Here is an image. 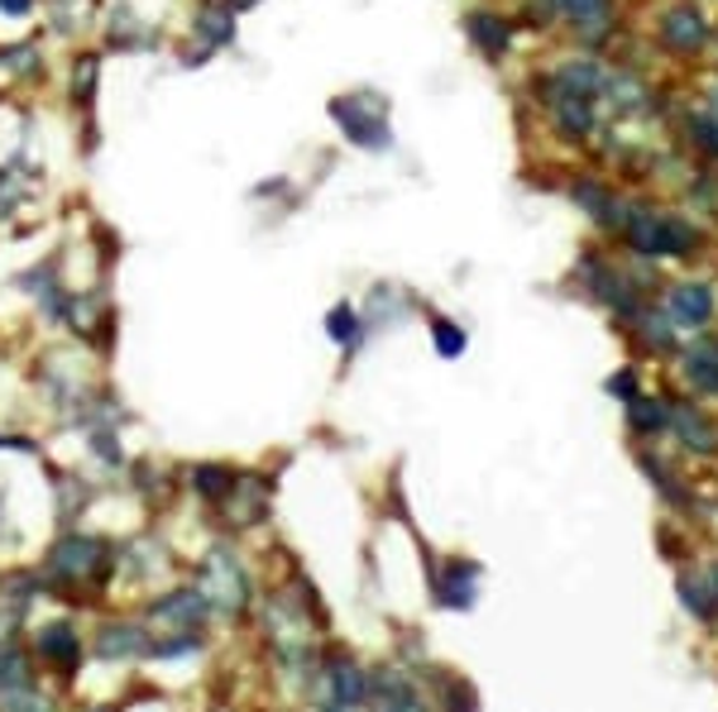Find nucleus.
<instances>
[{
    "mask_svg": "<svg viewBox=\"0 0 718 712\" xmlns=\"http://www.w3.org/2000/svg\"><path fill=\"white\" fill-rule=\"evenodd\" d=\"M115 545L120 541H110V535H101V531L63 527L49 541V550H43V560L34 570L49 593H67L63 603H82L115 584Z\"/></svg>",
    "mask_w": 718,
    "mask_h": 712,
    "instance_id": "1",
    "label": "nucleus"
},
{
    "mask_svg": "<svg viewBox=\"0 0 718 712\" xmlns=\"http://www.w3.org/2000/svg\"><path fill=\"white\" fill-rule=\"evenodd\" d=\"M192 584L201 588V598L211 603V613L221 621H250L258 607V584L240 555V545H230V541H215L201 550Z\"/></svg>",
    "mask_w": 718,
    "mask_h": 712,
    "instance_id": "2",
    "label": "nucleus"
},
{
    "mask_svg": "<svg viewBox=\"0 0 718 712\" xmlns=\"http://www.w3.org/2000/svg\"><path fill=\"white\" fill-rule=\"evenodd\" d=\"M307 699L316 703V712H359L369 703V670L340 650L321 656V670H316Z\"/></svg>",
    "mask_w": 718,
    "mask_h": 712,
    "instance_id": "3",
    "label": "nucleus"
},
{
    "mask_svg": "<svg viewBox=\"0 0 718 712\" xmlns=\"http://www.w3.org/2000/svg\"><path fill=\"white\" fill-rule=\"evenodd\" d=\"M24 646H29V656H34V665H43V670L57 679H77L82 660H86V631H82V621L67 613L39 621Z\"/></svg>",
    "mask_w": 718,
    "mask_h": 712,
    "instance_id": "4",
    "label": "nucleus"
},
{
    "mask_svg": "<svg viewBox=\"0 0 718 712\" xmlns=\"http://www.w3.org/2000/svg\"><path fill=\"white\" fill-rule=\"evenodd\" d=\"M149 641H154V631L139 613H115L92 627L86 656L96 665H139V660H149Z\"/></svg>",
    "mask_w": 718,
    "mask_h": 712,
    "instance_id": "5",
    "label": "nucleus"
},
{
    "mask_svg": "<svg viewBox=\"0 0 718 712\" xmlns=\"http://www.w3.org/2000/svg\"><path fill=\"white\" fill-rule=\"evenodd\" d=\"M139 617L149 621V631L154 636H163V631H207L215 613H211V603L201 598V588L187 578V584H172V588H158L149 603L139 607Z\"/></svg>",
    "mask_w": 718,
    "mask_h": 712,
    "instance_id": "6",
    "label": "nucleus"
},
{
    "mask_svg": "<svg viewBox=\"0 0 718 712\" xmlns=\"http://www.w3.org/2000/svg\"><path fill=\"white\" fill-rule=\"evenodd\" d=\"M168 570H172V550L158 531H139L115 545V578H120V584L154 588L168 578Z\"/></svg>",
    "mask_w": 718,
    "mask_h": 712,
    "instance_id": "7",
    "label": "nucleus"
},
{
    "mask_svg": "<svg viewBox=\"0 0 718 712\" xmlns=\"http://www.w3.org/2000/svg\"><path fill=\"white\" fill-rule=\"evenodd\" d=\"M268 502H273V488L264 474H235V488L225 492L215 517H221L230 531H254L268 521Z\"/></svg>",
    "mask_w": 718,
    "mask_h": 712,
    "instance_id": "8",
    "label": "nucleus"
},
{
    "mask_svg": "<svg viewBox=\"0 0 718 712\" xmlns=\"http://www.w3.org/2000/svg\"><path fill=\"white\" fill-rule=\"evenodd\" d=\"M627 235L642 254H685L695 244V230L671 221V215H632Z\"/></svg>",
    "mask_w": 718,
    "mask_h": 712,
    "instance_id": "9",
    "label": "nucleus"
},
{
    "mask_svg": "<svg viewBox=\"0 0 718 712\" xmlns=\"http://www.w3.org/2000/svg\"><path fill=\"white\" fill-rule=\"evenodd\" d=\"M365 708H373V712H426L416 679L402 674V670H373L369 674V703Z\"/></svg>",
    "mask_w": 718,
    "mask_h": 712,
    "instance_id": "10",
    "label": "nucleus"
},
{
    "mask_svg": "<svg viewBox=\"0 0 718 712\" xmlns=\"http://www.w3.org/2000/svg\"><path fill=\"white\" fill-rule=\"evenodd\" d=\"M49 598V588H43L39 570H24V564H10V570H0V607L14 613L20 621H29V613Z\"/></svg>",
    "mask_w": 718,
    "mask_h": 712,
    "instance_id": "11",
    "label": "nucleus"
},
{
    "mask_svg": "<svg viewBox=\"0 0 718 712\" xmlns=\"http://www.w3.org/2000/svg\"><path fill=\"white\" fill-rule=\"evenodd\" d=\"M235 474H240V469H230V464H225V459H197V464H192V469H187V474H182V478H187V483H182V488H187V492H192V498H197V502H207V507H211V512H215V507H221V502H225V492H230V488H235Z\"/></svg>",
    "mask_w": 718,
    "mask_h": 712,
    "instance_id": "12",
    "label": "nucleus"
},
{
    "mask_svg": "<svg viewBox=\"0 0 718 712\" xmlns=\"http://www.w3.org/2000/svg\"><path fill=\"white\" fill-rule=\"evenodd\" d=\"M96 498H101V483H92V478H82V474H63L53 483V512L63 527H77V521L92 512Z\"/></svg>",
    "mask_w": 718,
    "mask_h": 712,
    "instance_id": "13",
    "label": "nucleus"
},
{
    "mask_svg": "<svg viewBox=\"0 0 718 712\" xmlns=\"http://www.w3.org/2000/svg\"><path fill=\"white\" fill-rule=\"evenodd\" d=\"M661 39H666L675 53H695V49H704L709 29H704V14H699V10L675 6V10L666 14V24H661Z\"/></svg>",
    "mask_w": 718,
    "mask_h": 712,
    "instance_id": "14",
    "label": "nucleus"
},
{
    "mask_svg": "<svg viewBox=\"0 0 718 712\" xmlns=\"http://www.w3.org/2000/svg\"><path fill=\"white\" fill-rule=\"evenodd\" d=\"M474 584H479V564L460 560V564H451V570H445L436 593H441L445 607H460V613H469V607H474Z\"/></svg>",
    "mask_w": 718,
    "mask_h": 712,
    "instance_id": "15",
    "label": "nucleus"
},
{
    "mask_svg": "<svg viewBox=\"0 0 718 712\" xmlns=\"http://www.w3.org/2000/svg\"><path fill=\"white\" fill-rule=\"evenodd\" d=\"M671 316L680 326H704L714 316V297H709V287H675L671 293Z\"/></svg>",
    "mask_w": 718,
    "mask_h": 712,
    "instance_id": "16",
    "label": "nucleus"
},
{
    "mask_svg": "<svg viewBox=\"0 0 718 712\" xmlns=\"http://www.w3.org/2000/svg\"><path fill=\"white\" fill-rule=\"evenodd\" d=\"M0 712H63V703L53 699L49 684H29V689L0 693Z\"/></svg>",
    "mask_w": 718,
    "mask_h": 712,
    "instance_id": "17",
    "label": "nucleus"
},
{
    "mask_svg": "<svg viewBox=\"0 0 718 712\" xmlns=\"http://www.w3.org/2000/svg\"><path fill=\"white\" fill-rule=\"evenodd\" d=\"M689 378H695L699 387L718 392V344H695V350H689Z\"/></svg>",
    "mask_w": 718,
    "mask_h": 712,
    "instance_id": "18",
    "label": "nucleus"
},
{
    "mask_svg": "<svg viewBox=\"0 0 718 712\" xmlns=\"http://www.w3.org/2000/svg\"><path fill=\"white\" fill-rule=\"evenodd\" d=\"M556 120H560L566 135H584V129H589V100H584V92L560 96L556 100Z\"/></svg>",
    "mask_w": 718,
    "mask_h": 712,
    "instance_id": "19",
    "label": "nucleus"
},
{
    "mask_svg": "<svg viewBox=\"0 0 718 712\" xmlns=\"http://www.w3.org/2000/svg\"><path fill=\"white\" fill-rule=\"evenodd\" d=\"M675 431H680V435H685V440L695 445V449H714V445H718L714 426H709V421H704L699 412H680V416H675Z\"/></svg>",
    "mask_w": 718,
    "mask_h": 712,
    "instance_id": "20",
    "label": "nucleus"
},
{
    "mask_svg": "<svg viewBox=\"0 0 718 712\" xmlns=\"http://www.w3.org/2000/svg\"><path fill=\"white\" fill-rule=\"evenodd\" d=\"M326 336L336 340V344H355L359 340V316H355V307H330V316H326Z\"/></svg>",
    "mask_w": 718,
    "mask_h": 712,
    "instance_id": "21",
    "label": "nucleus"
},
{
    "mask_svg": "<svg viewBox=\"0 0 718 712\" xmlns=\"http://www.w3.org/2000/svg\"><path fill=\"white\" fill-rule=\"evenodd\" d=\"M431 336H436L441 359H460V354H465V330H460V326L436 321V326H431Z\"/></svg>",
    "mask_w": 718,
    "mask_h": 712,
    "instance_id": "22",
    "label": "nucleus"
},
{
    "mask_svg": "<svg viewBox=\"0 0 718 712\" xmlns=\"http://www.w3.org/2000/svg\"><path fill=\"white\" fill-rule=\"evenodd\" d=\"M560 10H566L570 20H580L584 29H599L603 24V0H560Z\"/></svg>",
    "mask_w": 718,
    "mask_h": 712,
    "instance_id": "23",
    "label": "nucleus"
},
{
    "mask_svg": "<svg viewBox=\"0 0 718 712\" xmlns=\"http://www.w3.org/2000/svg\"><path fill=\"white\" fill-rule=\"evenodd\" d=\"M632 426H637V431H661V426H666L661 402H632Z\"/></svg>",
    "mask_w": 718,
    "mask_h": 712,
    "instance_id": "24",
    "label": "nucleus"
},
{
    "mask_svg": "<svg viewBox=\"0 0 718 712\" xmlns=\"http://www.w3.org/2000/svg\"><path fill=\"white\" fill-rule=\"evenodd\" d=\"M474 34H479L488 49H503V39H508V29H503V20H498V29H488V20L479 14V20H474Z\"/></svg>",
    "mask_w": 718,
    "mask_h": 712,
    "instance_id": "25",
    "label": "nucleus"
},
{
    "mask_svg": "<svg viewBox=\"0 0 718 712\" xmlns=\"http://www.w3.org/2000/svg\"><path fill=\"white\" fill-rule=\"evenodd\" d=\"M695 135H699V144H704V149H709V153H718V125L709 120V115H699V120H695Z\"/></svg>",
    "mask_w": 718,
    "mask_h": 712,
    "instance_id": "26",
    "label": "nucleus"
},
{
    "mask_svg": "<svg viewBox=\"0 0 718 712\" xmlns=\"http://www.w3.org/2000/svg\"><path fill=\"white\" fill-rule=\"evenodd\" d=\"M680 593H685V607H695L699 617H709V603H704V588L699 584H680Z\"/></svg>",
    "mask_w": 718,
    "mask_h": 712,
    "instance_id": "27",
    "label": "nucleus"
},
{
    "mask_svg": "<svg viewBox=\"0 0 718 712\" xmlns=\"http://www.w3.org/2000/svg\"><path fill=\"white\" fill-rule=\"evenodd\" d=\"M6 6H10V10H24V6H29V0H6Z\"/></svg>",
    "mask_w": 718,
    "mask_h": 712,
    "instance_id": "28",
    "label": "nucleus"
},
{
    "mask_svg": "<svg viewBox=\"0 0 718 712\" xmlns=\"http://www.w3.org/2000/svg\"><path fill=\"white\" fill-rule=\"evenodd\" d=\"M10 646H14V641H10ZM10 646H0V670H6V650H10Z\"/></svg>",
    "mask_w": 718,
    "mask_h": 712,
    "instance_id": "29",
    "label": "nucleus"
},
{
    "mask_svg": "<svg viewBox=\"0 0 718 712\" xmlns=\"http://www.w3.org/2000/svg\"><path fill=\"white\" fill-rule=\"evenodd\" d=\"M709 120H714V125H718V96H714V115H709Z\"/></svg>",
    "mask_w": 718,
    "mask_h": 712,
    "instance_id": "30",
    "label": "nucleus"
},
{
    "mask_svg": "<svg viewBox=\"0 0 718 712\" xmlns=\"http://www.w3.org/2000/svg\"><path fill=\"white\" fill-rule=\"evenodd\" d=\"M714 584H718V574H714Z\"/></svg>",
    "mask_w": 718,
    "mask_h": 712,
    "instance_id": "31",
    "label": "nucleus"
}]
</instances>
